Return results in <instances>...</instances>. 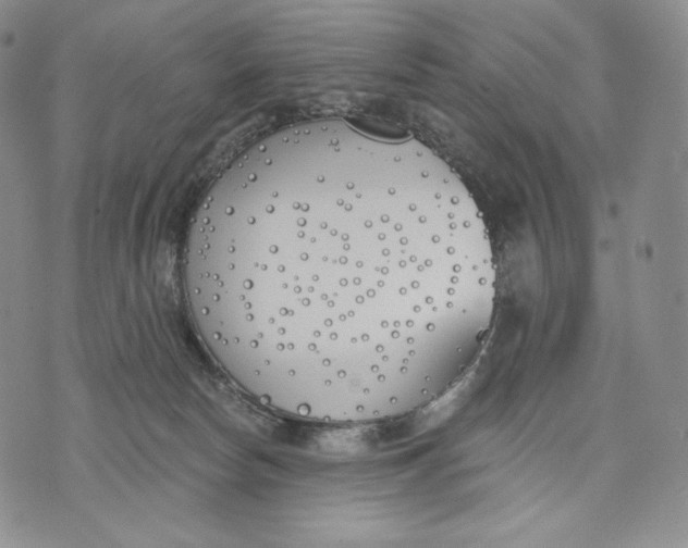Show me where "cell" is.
I'll use <instances>...</instances> for the list:
<instances>
[{
    "instance_id": "obj_1",
    "label": "cell",
    "mask_w": 688,
    "mask_h": 548,
    "mask_svg": "<svg viewBox=\"0 0 688 548\" xmlns=\"http://www.w3.org/2000/svg\"><path fill=\"white\" fill-rule=\"evenodd\" d=\"M294 236L225 234L185 269L198 323L260 399L366 411L457 365L492 314L495 266L456 183L400 166L305 169Z\"/></svg>"
}]
</instances>
